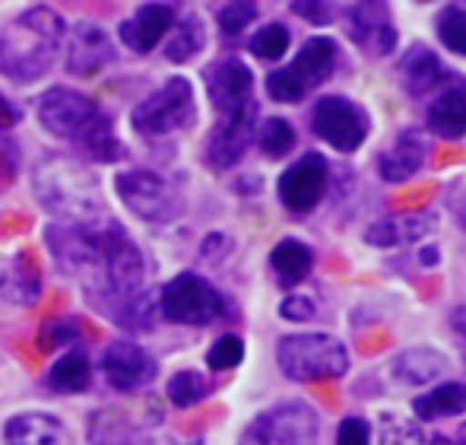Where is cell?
<instances>
[{
	"instance_id": "obj_33",
	"label": "cell",
	"mask_w": 466,
	"mask_h": 445,
	"mask_svg": "<svg viewBox=\"0 0 466 445\" xmlns=\"http://www.w3.org/2000/svg\"><path fill=\"white\" fill-rule=\"evenodd\" d=\"M438 38H441L454 55L466 57V6L454 4L438 16Z\"/></svg>"
},
{
	"instance_id": "obj_48",
	"label": "cell",
	"mask_w": 466,
	"mask_h": 445,
	"mask_svg": "<svg viewBox=\"0 0 466 445\" xmlns=\"http://www.w3.org/2000/svg\"><path fill=\"white\" fill-rule=\"evenodd\" d=\"M461 220H463V226H466V207H463V211H461Z\"/></svg>"
},
{
	"instance_id": "obj_34",
	"label": "cell",
	"mask_w": 466,
	"mask_h": 445,
	"mask_svg": "<svg viewBox=\"0 0 466 445\" xmlns=\"http://www.w3.org/2000/svg\"><path fill=\"white\" fill-rule=\"evenodd\" d=\"M258 143H260V150L270 156V160H279V156H286L289 150L295 147L292 124L282 121V118H270V121H264V128H260Z\"/></svg>"
},
{
	"instance_id": "obj_38",
	"label": "cell",
	"mask_w": 466,
	"mask_h": 445,
	"mask_svg": "<svg viewBox=\"0 0 466 445\" xmlns=\"http://www.w3.org/2000/svg\"><path fill=\"white\" fill-rule=\"evenodd\" d=\"M258 16V6L254 4H245V0H235V4L222 6L219 10V26L226 36H238L251 19Z\"/></svg>"
},
{
	"instance_id": "obj_19",
	"label": "cell",
	"mask_w": 466,
	"mask_h": 445,
	"mask_svg": "<svg viewBox=\"0 0 466 445\" xmlns=\"http://www.w3.org/2000/svg\"><path fill=\"white\" fill-rule=\"evenodd\" d=\"M425 162V140L416 128H406L380 156V179L384 181H406L422 169Z\"/></svg>"
},
{
	"instance_id": "obj_25",
	"label": "cell",
	"mask_w": 466,
	"mask_h": 445,
	"mask_svg": "<svg viewBox=\"0 0 466 445\" xmlns=\"http://www.w3.org/2000/svg\"><path fill=\"white\" fill-rule=\"evenodd\" d=\"M429 217H419V213H406V217H387L378 220L374 226L365 233V242L378 248H393V245H403V242H412L419 235L429 233Z\"/></svg>"
},
{
	"instance_id": "obj_27",
	"label": "cell",
	"mask_w": 466,
	"mask_h": 445,
	"mask_svg": "<svg viewBox=\"0 0 466 445\" xmlns=\"http://www.w3.org/2000/svg\"><path fill=\"white\" fill-rule=\"evenodd\" d=\"M419 420H441V417H454L466 410V385L461 382H444L438 388H431L429 395H422L416 404Z\"/></svg>"
},
{
	"instance_id": "obj_26",
	"label": "cell",
	"mask_w": 466,
	"mask_h": 445,
	"mask_svg": "<svg viewBox=\"0 0 466 445\" xmlns=\"http://www.w3.org/2000/svg\"><path fill=\"white\" fill-rule=\"evenodd\" d=\"M42 290V280H38V271L32 261L25 258H16L6 264V271L0 274V296L13 305H25L38 296Z\"/></svg>"
},
{
	"instance_id": "obj_18",
	"label": "cell",
	"mask_w": 466,
	"mask_h": 445,
	"mask_svg": "<svg viewBox=\"0 0 466 445\" xmlns=\"http://www.w3.org/2000/svg\"><path fill=\"white\" fill-rule=\"evenodd\" d=\"M251 87H254L251 70L241 61H235V57L216 64L207 77L209 99H213V106L219 111H232V109L245 106V102L251 99Z\"/></svg>"
},
{
	"instance_id": "obj_28",
	"label": "cell",
	"mask_w": 466,
	"mask_h": 445,
	"mask_svg": "<svg viewBox=\"0 0 466 445\" xmlns=\"http://www.w3.org/2000/svg\"><path fill=\"white\" fill-rule=\"evenodd\" d=\"M48 385L61 395H76L89 388V357L83 350H70L51 366Z\"/></svg>"
},
{
	"instance_id": "obj_12",
	"label": "cell",
	"mask_w": 466,
	"mask_h": 445,
	"mask_svg": "<svg viewBox=\"0 0 466 445\" xmlns=\"http://www.w3.org/2000/svg\"><path fill=\"white\" fill-rule=\"evenodd\" d=\"M98 115L96 102L86 99L83 93L74 89H48L38 102V121L45 124V130H51L55 137H70L74 140L83 128Z\"/></svg>"
},
{
	"instance_id": "obj_2",
	"label": "cell",
	"mask_w": 466,
	"mask_h": 445,
	"mask_svg": "<svg viewBox=\"0 0 466 445\" xmlns=\"http://www.w3.org/2000/svg\"><path fill=\"white\" fill-rule=\"evenodd\" d=\"M64 42V19L48 6L25 10L0 32V74L10 80H38L48 74Z\"/></svg>"
},
{
	"instance_id": "obj_42",
	"label": "cell",
	"mask_w": 466,
	"mask_h": 445,
	"mask_svg": "<svg viewBox=\"0 0 466 445\" xmlns=\"http://www.w3.org/2000/svg\"><path fill=\"white\" fill-rule=\"evenodd\" d=\"M279 316L289 318V322H308V318H314V305H311V299L292 296V299H286V303H282Z\"/></svg>"
},
{
	"instance_id": "obj_32",
	"label": "cell",
	"mask_w": 466,
	"mask_h": 445,
	"mask_svg": "<svg viewBox=\"0 0 466 445\" xmlns=\"http://www.w3.org/2000/svg\"><path fill=\"white\" fill-rule=\"evenodd\" d=\"M200 48H203V26L197 16H187V19H181V26H175L172 42L166 45V57L172 64H185Z\"/></svg>"
},
{
	"instance_id": "obj_29",
	"label": "cell",
	"mask_w": 466,
	"mask_h": 445,
	"mask_svg": "<svg viewBox=\"0 0 466 445\" xmlns=\"http://www.w3.org/2000/svg\"><path fill=\"white\" fill-rule=\"evenodd\" d=\"M89 445H149L121 414H96L89 420Z\"/></svg>"
},
{
	"instance_id": "obj_15",
	"label": "cell",
	"mask_w": 466,
	"mask_h": 445,
	"mask_svg": "<svg viewBox=\"0 0 466 445\" xmlns=\"http://www.w3.org/2000/svg\"><path fill=\"white\" fill-rule=\"evenodd\" d=\"M333 64H337V42L327 38V36H314L301 45L299 57L282 70L292 77V83L299 87V93L308 96V89H314L318 83H324L327 77H330Z\"/></svg>"
},
{
	"instance_id": "obj_22",
	"label": "cell",
	"mask_w": 466,
	"mask_h": 445,
	"mask_svg": "<svg viewBox=\"0 0 466 445\" xmlns=\"http://www.w3.org/2000/svg\"><path fill=\"white\" fill-rule=\"evenodd\" d=\"M400 74H403V87L410 89L412 96H429L438 83H444V70L441 61H438L435 51L429 48H412L410 55L400 61Z\"/></svg>"
},
{
	"instance_id": "obj_5",
	"label": "cell",
	"mask_w": 466,
	"mask_h": 445,
	"mask_svg": "<svg viewBox=\"0 0 466 445\" xmlns=\"http://www.w3.org/2000/svg\"><path fill=\"white\" fill-rule=\"evenodd\" d=\"M130 118H134V128L140 130V134H172V130H185L197 118L194 89H190V83L185 77H175L159 93L143 99Z\"/></svg>"
},
{
	"instance_id": "obj_10",
	"label": "cell",
	"mask_w": 466,
	"mask_h": 445,
	"mask_svg": "<svg viewBox=\"0 0 466 445\" xmlns=\"http://www.w3.org/2000/svg\"><path fill=\"white\" fill-rule=\"evenodd\" d=\"M254 121H258V106L251 99L245 106L222 111V121L213 128L207 140V160L213 169H228L245 156L248 143L254 137Z\"/></svg>"
},
{
	"instance_id": "obj_1",
	"label": "cell",
	"mask_w": 466,
	"mask_h": 445,
	"mask_svg": "<svg viewBox=\"0 0 466 445\" xmlns=\"http://www.w3.org/2000/svg\"><path fill=\"white\" fill-rule=\"evenodd\" d=\"M55 261L83 284L98 309H115L140 290L143 258L117 222H61L48 229Z\"/></svg>"
},
{
	"instance_id": "obj_3",
	"label": "cell",
	"mask_w": 466,
	"mask_h": 445,
	"mask_svg": "<svg viewBox=\"0 0 466 445\" xmlns=\"http://www.w3.org/2000/svg\"><path fill=\"white\" fill-rule=\"evenodd\" d=\"M35 188L42 204L64 222H102V194L93 172L70 160H48L38 166Z\"/></svg>"
},
{
	"instance_id": "obj_30",
	"label": "cell",
	"mask_w": 466,
	"mask_h": 445,
	"mask_svg": "<svg viewBox=\"0 0 466 445\" xmlns=\"http://www.w3.org/2000/svg\"><path fill=\"white\" fill-rule=\"evenodd\" d=\"M441 369H444V359H441V353H435V350L403 353V357L393 363V372H397L400 378H406V385L429 382V378L441 376Z\"/></svg>"
},
{
	"instance_id": "obj_39",
	"label": "cell",
	"mask_w": 466,
	"mask_h": 445,
	"mask_svg": "<svg viewBox=\"0 0 466 445\" xmlns=\"http://www.w3.org/2000/svg\"><path fill=\"white\" fill-rule=\"evenodd\" d=\"M380 445H425L422 436L403 420H387V429L380 436Z\"/></svg>"
},
{
	"instance_id": "obj_14",
	"label": "cell",
	"mask_w": 466,
	"mask_h": 445,
	"mask_svg": "<svg viewBox=\"0 0 466 445\" xmlns=\"http://www.w3.org/2000/svg\"><path fill=\"white\" fill-rule=\"evenodd\" d=\"M350 19V36L356 45H362L365 55L384 57L397 48V29L390 26V13L384 4H359L346 13Z\"/></svg>"
},
{
	"instance_id": "obj_37",
	"label": "cell",
	"mask_w": 466,
	"mask_h": 445,
	"mask_svg": "<svg viewBox=\"0 0 466 445\" xmlns=\"http://www.w3.org/2000/svg\"><path fill=\"white\" fill-rule=\"evenodd\" d=\"M241 357H245V344H241L235 334H226V337H219L209 347L207 363L213 366V369H232V366L241 363Z\"/></svg>"
},
{
	"instance_id": "obj_35",
	"label": "cell",
	"mask_w": 466,
	"mask_h": 445,
	"mask_svg": "<svg viewBox=\"0 0 466 445\" xmlns=\"http://www.w3.org/2000/svg\"><path fill=\"white\" fill-rule=\"evenodd\" d=\"M207 398V378L200 376V372H178V376H172V382H168V401L175 404V408H190V404L203 401Z\"/></svg>"
},
{
	"instance_id": "obj_20",
	"label": "cell",
	"mask_w": 466,
	"mask_h": 445,
	"mask_svg": "<svg viewBox=\"0 0 466 445\" xmlns=\"http://www.w3.org/2000/svg\"><path fill=\"white\" fill-rule=\"evenodd\" d=\"M425 121H429V128L435 130L438 137L461 140L466 134V83L463 80L451 83V87L429 106Z\"/></svg>"
},
{
	"instance_id": "obj_9",
	"label": "cell",
	"mask_w": 466,
	"mask_h": 445,
	"mask_svg": "<svg viewBox=\"0 0 466 445\" xmlns=\"http://www.w3.org/2000/svg\"><path fill=\"white\" fill-rule=\"evenodd\" d=\"M254 445H314L318 442V417L305 404H279L254 420Z\"/></svg>"
},
{
	"instance_id": "obj_21",
	"label": "cell",
	"mask_w": 466,
	"mask_h": 445,
	"mask_svg": "<svg viewBox=\"0 0 466 445\" xmlns=\"http://www.w3.org/2000/svg\"><path fill=\"white\" fill-rule=\"evenodd\" d=\"M6 445H61V423L48 414H19L4 427Z\"/></svg>"
},
{
	"instance_id": "obj_47",
	"label": "cell",
	"mask_w": 466,
	"mask_h": 445,
	"mask_svg": "<svg viewBox=\"0 0 466 445\" xmlns=\"http://www.w3.org/2000/svg\"><path fill=\"white\" fill-rule=\"evenodd\" d=\"M431 445H454V442H451V440H448V436H438V440H435V442H431Z\"/></svg>"
},
{
	"instance_id": "obj_36",
	"label": "cell",
	"mask_w": 466,
	"mask_h": 445,
	"mask_svg": "<svg viewBox=\"0 0 466 445\" xmlns=\"http://www.w3.org/2000/svg\"><path fill=\"white\" fill-rule=\"evenodd\" d=\"M251 51L264 61H279L289 51V29L282 23H270L251 38Z\"/></svg>"
},
{
	"instance_id": "obj_40",
	"label": "cell",
	"mask_w": 466,
	"mask_h": 445,
	"mask_svg": "<svg viewBox=\"0 0 466 445\" xmlns=\"http://www.w3.org/2000/svg\"><path fill=\"white\" fill-rule=\"evenodd\" d=\"M337 445H369V423L359 420V417L343 420L337 433Z\"/></svg>"
},
{
	"instance_id": "obj_17",
	"label": "cell",
	"mask_w": 466,
	"mask_h": 445,
	"mask_svg": "<svg viewBox=\"0 0 466 445\" xmlns=\"http://www.w3.org/2000/svg\"><path fill=\"white\" fill-rule=\"evenodd\" d=\"M175 26V10L168 4H147L121 26L124 45H130V51L137 55H149L162 38L168 36V29Z\"/></svg>"
},
{
	"instance_id": "obj_8",
	"label": "cell",
	"mask_w": 466,
	"mask_h": 445,
	"mask_svg": "<svg viewBox=\"0 0 466 445\" xmlns=\"http://www.w3.org/2000/svg\"><path fill=\"white\" fill-rule=\"evenodd\" d=\"M311 128L333 150L352 153V150L362 147L365 134H369V118L356 102L339 99V96H324L311 111Z\"/></svg>"
},
{
	"instance_id": "obj_31",
	"label": "cell",
	"mask_w": 466,
	"mask_h": 445,
	"mask_svg": "<svg viewBox=\"0 0 466 445\" xmlns=\"http://www.w3.org/2000/svg\"><path fill=\"white\" fill-rule=\"evenodd\" d=\"M115 318L121 328H130V331H147L156 318V296L149 290H137L134 296H127L121 305L115 309Z\"/></svg>"
},
{
	"instance_id": "obj_7",
	"label": "cell",
	"mask_w": 466,
	"mask_h": 445,
	"mask_svg": "<svg viewBox=\"0 0 466 445\" xmlns=\"http://www.w3.org/2000/svg\"><path fill=\"white\" fill-rule=\"evenodd\" d=\"M159 309L168 322L178 325H209L222 316V296L197 274H178L162 290Z\"/></svg>"
},
{
	"instance_id": "obj_16",
	"label": "cell",
	"mask_w": 466,
	"mask_h": 445,
	"mask_svg": "<svg viewBox=\"0 0 466 445\" xmlns=\"http://www.w3.org/2000/svg\"><path fill=\"white\" fill-rule=\"evenodd\" d=\"M111 61V42L96 23H76L67 42V70L76 77H96Z\"/></svg>"
},
{
	"instance_id": "obj_41",
	"label": "cell",
	"mask_w": 466,
	"mask_h": 445,
	"mask_svg": "<svg viewBox=\"0 0 466 445\" xmlns=\"http://www.w3.org/2000/svg\"><path fill=\"white\" fill-rule=\"evenodd\" d=\"M67 340H76V325L74 322H51L48 328L42 331V347H61Z\"/></svg>"
},
{
	"instance_id": "obj_46",
	"label": "cell",
	"mask_w": 466,
	"mask_h": 445,
	"mask_svg": "<svg viewBox=\"0 0 466 445\" xmlns=\"http://www.w3.org/2000/svg\"><path fill=\"white\" fill-rule=\"evenodd\" d=\"M451 442H454V445H466V427L461 429V436H457V440H451Z\"/></svg>"
},
{
	"instance_id": "obj_44",
	"label": "cell",
	"mask_w": 466,
	"mask_h": 445,
	"mask_svg": "<svg viewBox=\"0 0 466 445\" xmlns=\"http://www.w3.org/2000/svg\"><path fill=\"white\" fill-rule=\"evenodd\" d=\"M16 124V109L0 96V128H13Z\"/></svg>"
},
{
	"instance_id": "obj_4",
	"label": "cell",
	"mask_w": 466,
	"mask_h": 445,
	"mask_svg": "<svg viewBox=\"0 0 466 445\" xmlns=\"http://www.w3.org/2000/svg\"><path fill=\"white\" fill-rule=\"evenodd\" d=\"M279 369L292 382H320L339 378L350 369V350L327 334H292L282 337L277 347Z\"/></svg>"
},
{
	"instance_id": "obj_43",
	"label": "cell",
	"mask_w": 466,
	"mask_h": 445,
	"mask_svg": "<svg viewBox=\"0 0 466 445\" xmlns=\"http://www.w3.org/2000/svg\"><path fill=\"white\" fill-rule=\"evenodd\" d=\"M292 10L299 13V16H305V19H311V23H330L333 19V6L330 4H320V0H314V4H305V0H301V4H292Z\"/></svg>"
},
{
	"instance_id": "obj_6",
	"label": "cell",
	"mask_w": 466,
	"mask_h": 445,
	"mask_svg": "<svg viewBox=\"0 0 466 445\" xmlns=\"http://www.w3.org/2000/svg\"><path fill=\"white\" fill-rule=\"evenodd\" d=\"M117 198L130 207L140 220L168 222L181 213V198L162 175L137 169V172L117 175Z\"/></svg>"
},
{
	"instance_id": "obj_11",
	"label": "cell",
	"mask_w": 466,
	"mask_h": 445,
	"mask_svg": "<svg viewBox=\"0 0 466 445\" xmlns=\"http://www.w3.org/2000/svg\"><path fill=\"white\" fill-rule=\"evenodd\" d=\"M327 191V160L320 153H305L279 179V201L292 213H308L320 204Z\"/></svg>"
},
{
	"instance_id": "obj_13",
	"label": "cell",
	"mask_w": 466,
	"mask_h": 445,
	"mask_svg": "<svg viewBox=\"0 0 466 445\" xmlns=\"http://www.w3.org/2000/svg\"><path fill=\"white\" fill-rule=\"evenodd\" d=\"M102 376L111 388L134 391L156 376V363L143 347L130 344V340H115L102 353Z\"/></svg>"
},
{
	"instance_id": "obj_45",
	"label": "cell",
	"mask_w": 466,
	"mask_h": 445,
	"mask_svg": "<svg viewBox=\"0 0 466 445\" xmlns=\"http://www.w3.org/2000/svg\"><path fill=\"white\" fill-rule=\"evenodd\" d=\"M419 261H422V264H438V248H422Z\"/></svg>"
},
{
	"instance_id": "obj_24",
	"label": "cell",
	"mask_w": 466,
	"mask_h": 445,
	"mask_svg": "<svg viewBox=\"0 0 466 445\" xmlns=\"http://www.w3.org/2000/svg\"><path fill=\"white\" fill-rule=\"evenodd\" d=\"M270 264L277 271V280L282 286H295L311 274L314 267V252L299 239H282L270 254Z\"/></svg>"
},
{
	"instance_id": "obj_23",
	"label": "cell",
	"mask_w": 466,
	"mask_h": 445,
	"mask_svg": "<svg viewBox=\"0 0 466 445\" xmlns=\"http://www.w3.org/2000/svg\"><path fill=\"white\" fill-rule=\"evenodd\" d=\"M74 143H76V150H80V156L96 160V162H117L124 156L121 140H117L115 128H111V121L105 115H96L93 121L74 137Z\"/></svg>"
}]
</instances>
